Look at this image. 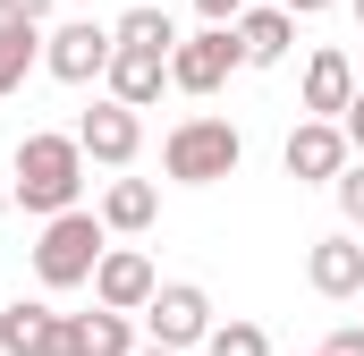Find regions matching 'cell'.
Listing matches in <instances>:
<instances>
[{
    "label": "cell",
    "instance_id": "cell-1",
    "mask_svg": "<svg viewBox=\"0 0 364 356\" xmlns=\"http://www.w3.org/2000/svg\"><path fill=\"white\" fill-rule=\"evenodd\" d=\"M9 170H17V178H9V195H17L26 212L51 221V212H68V204L85 195V145H77V136H26Z\"/></svg>",
    "mask_w": 364,
    "mask_h": 356
},
{
    "label": "cell",
    "instance_id": "cell-15",
    "mask_svg": "<svg viewBox=\"0 0 364 356\" xmlns=\"http://www.w3.org/2000/svg\"><path fill=\"white\" fill-rule=\"evenodd\" d=\"M34 60H43V26H34V17H0V93L26 85Z\"/></svg>",
    "mask_w": 364,
    "mask_h": 356
},
{
    "label": "cell",
    "instance_id": "cell-13",
    "mask_svg": "<svg viewBox=\"0 0 364 356\" xmlns=\"http://www.w3.org/2000/svg\"><path fill=\"white\" fill-rule=\"evenodd\" d=\"M305 280H314L322 297H356L364 288V246L356 238H322V246L305 255Z\"/></svg>",
    "mask_w": 364,
    "mask_h": 356
},
{
    "label": "cell",
    "instance_id": "cell-28",
    "mask_svg": "<svg viewBox=\"0 0 364 356\" xmlns=\"http://www.w3.org/2000/svg\"><path fill=\"white\" fill-rule=\"evenodd\" d=\"M0 212H9V187H0Z\"/></svg>",
    "mask_w": 364,
    "mask_h": 356
},
{
    "label": "cell",
    "instance_id": "cell-8",
    "mask_svg": "<svg viewBox=\"0 0 364 356\" xmlns=\"http://www.w3.org/2000/svg\"><path fill=\"white\" fill-rule=\"evenodd\" d=\"M348 153H356V145H348V127H339V119H305V127L288 136V153H279V162H288V178L322 187V178L348 170Z\"/></svg>",
    "mask_w": 364,
    "mask_h": 356
},
{
    "label": "cell",
    "instance_id": "cell-31",
    "mask_svg": "<svg viewBox=\"0 0 364 356\" xmlns=\"http://www.w3.org/2000/svg\"><path fill=\"white\" fill-rule=\"evenodd\" d=\"M356 297H364V288H356Z\"/></svg>",
    "mask_w": 364,
    "mask_h": 356
},
{
    "label": "cell",
    "instance_id": "cell-30",
    "mask_svg": "<svg viewBox=\"0 0 364 356\" xmlns=\"http://www.w3.org/2000/svg\"><path fill=\"white\" fill-rule=\"evenodd\" d=\"M314 356H331V348H314Z\"/></svg>",
    "mask_w": 364,
    "mask_h": 356
},
{
    "label": "cell",
    "instance_id": "cell-25",
    "mask_svg": "<svg viewBox=\"0 0 364 356\" xmlns=\"http://www.w3.org/2000/svg\"><path fill=\"white\" fill-rule=\"evenodd\" d=\"M0 17H34V26H43V17H51V0H0Z\"/></svg>",
    "mask_w": 364,
    "mask_h": 356
},
{
    "label": "cell",
    "instance_id": "cell-11",
    "mask_svg": "<svg viewBox=\"0 0 364 356\" xmlns=\"http://www.w3.org/2000/svg\"><path fill=\"white\" fill-rule=\"evenodd\" d=\"M348 102H356V68H348V51L322 43V51L305 60V110H314V119H339Z\"/></svg>",
    "mask_w": 364,
    "mask_h": 356
},
{
    "label": "cell",
    "instance_id": "cell-6",
    "mask_svg": "<svg viewBox=\"0 0 364 356\" xmlns=\"http://www.w3.org/2000/svg\"><path fill=\"white\" fill-rule=\"evenodd\" d=\"M144 331H153L161 348H203V331H212V297H203L195 280L153 288V305H144Z\"/></svg>",
    "mask_w": 364,
    "mask_h": 356
},
{
    "label": "cell",
    "instance_id": "cell-17",
    "mask_svg": "<svg viewBox=\"0 0 364 356\" xmlns=\"http://www.w3.org/2000/svg\"><path fill=\"white\" fill-rule=\"evenodd\" d=\"M110 34H119V43H136V51H178V26H170V9H127Z\"/></svg>",
    "mask_w": 364,
    "mask_h": 356
},
{
    "label": "cell",
    "instance_id": "cell-14",
    "mask_svg": "<svg viewBox=\"0 0 364 356\" xmlns=\"http://www.w3.org/2000/svg\"><path fill=\"white\" fill-rule=\"evenodd\" d=\"M153 212H161V195H153V178H110V195H102V229H153Z\"/></svg>",
    "mask_w": 364,
    "mask_h": 356
},
{
    "label": "cell",
    "instance_id": "cell-24",
    "mask_svg": "<svg viewBox=\"0 0 364 356\" xmlns=\"http://www.w3.org/2000/svg\"><path fill=\"white\" fill-rule=\"evenodd\" d=\"M339 127H348V145H356V153H364V93H356V102H348V110H339Z\"/></svg>",
    "mask_w": 364,
    "mask_h": 356
},
{
    "label": "cell",
    "instance_id": "cell-19",
    "mask_svg": "<svg viewBox=\"0 0 364 356\" xmlns=\"http://www.w3.org/2000/svg\"><path fill=\"white\" fill-rule=\"evenodd\" d=\"M203 356H272V340H263V323H212Z\"/></svg>",
    "mask_w": 364,
    "mask_h": 356
},
{
    "label": "cell",
    "instance_id": "cell-29",
    "mask_svg": "<svg viewBox=\"0 0 364 356\" xmlns=\"http://www.w3.org/2000/svg\"><path fill=\"white\" fill-rule=\"evenodd\" d=\"M356 17H364V0H356Z\"/></svg>",
    "mask_w": 364,
    "mask_h": 356
},
{
    "label": "cell",
    "instance_id": "cell-20",
    "mask_svg": "<svg viewBox=\"0 0 364 356\" xmlns=\"http://www.w3.org/2000/svg\"><path fill=\"white\" fill-rule=\"evenodd\" d=\"M43 356H85V314H51V340Z\"/></svg>",
    "mask_w": 364,
    "mask_h": 356
},
{
    "label": "cell",
    "instance_id": "cell-3",
    "mask_svg": "<svg viewBox=\"0 0 364 356\" xmlns=\"http://www.w3.org/2000/svg\"><path fill=\"white\" fill-rule=\"evenodd\" d=\"M102 212H51L43 221V246H34V271H43V288H85L93 280V263H102Z\"/></svg>",
    "mask_w": 364,
    "mask_h": 356
},
{
    "label": "cell",
    "instance_id": "cell-10",
    "mask_svg": "<svg viewBox=\"0 0 364 356\" xmlns=\"http://www.w3.org/2000/svg\"><path fill=\"white\" fill-rule=\"evenodd\" d=\"M102 77H110L119 102H136V110H144V102H161V85H170V51H136V43H119Z\"/></svg>",
    "mask_w": 364,
    "mask_h": 356
},
{
    "label": "cell",
    "instance_id": "cell-21",
    "mask_svg": "<svg viewBox=\"0 0 364 356\" xmlns=\"http://www.w3.org/2000/svg\"><path fill=\"white\" fill-rule=\"evenodd\" d=\"M331 187H339V212H348V221L364 229V162H348V170L331 178Z\"/></svg>",
    "mask_w": 364,
    "mask_h": 356
},
{
    "label": "cell",
    "instance_id": "cell-2",
    "mask_svg": "<svg viewBox=\"0 0 364 356\" xmlns=\"http://www.w3.org/2000/svg\"><path fill=\"white\" fill-rule=\"evenodd\" d=\"M237 162H246V136H237L229 119H178V127L161 136V170L178 178V187L237 178Z\"/></svg>",
    "mask_w": 364,
    "mask_h": 356
},
{
    "label": "cell",
    "instance_id": "cell-12",
    "mask_svg": "<svg viewBox=\"0 0 364 356\" xmlns=\"http://www.w3.org/2000/svg\"><path fill=\"white\" fill-rule=\"evenodd\" d=\"M288 43H296V17H288L279 0L237 17V51H246V68H279V60H288Z\"/></svg>",
    "mask_w": 364,
    "mask_h": 356
},
{
    "label": "cell",
    "instance_id": "cell-22",
    "mask_svg": "<svg viewBox=\"0 0 364 356\" xmlns=\"http://www.w3.org/2000/svg\"><path fill=\"white\" fill-rule=\"evenodd\" d=\"M322 348H331V356H364V323H339V331H331Z\"/></svg>",
    "mask_w": 364,
    "mask_h": 356
},
{
    "label": "cell",
    "instance_id": "cell-5",
    "mask_svg": "<svg viewBox=\"0 0 364 356\" xmlns=\"http://www.w3.org/2000/svg\"><path fill=\"white\" fill-rule=\"evenodd\" d=\"M229 68H246L237 26H203V34H186L178 51H170V85H178V93H220Z\"/></svg>",
    "mask_w": 364,
    "mask_h": 356
},
{
    "label": "cell",
    "instance_id": "cell-26",
    "mask_svg": "<svg viewBox=\"0 0 364 356\" xmlns=\"http://www.w3.org/2000/svg\"><path fill=\"white\" fill-rule=\"evenodd\" d=\"M279 9H288V17H314V9H331V0H279Z\"/></svg>",
    "mask_w": 364,
    "mask_h": 356
},
{
    "label": "cell",
    "instance_id": "cell-16",
    "mask_svg": "<svg viewBox=\"0 0 364 356\" xmlns=\"http://www.w3.org/2000/svg\"><path fill=\"white\" fill-rule=\"evenodd\" d=\"M43 340H51V305H26V297H17V305L0 314V348L9 356H43Z\"/></svg>",
    "mask_w": 364,
    "mask_h": 356
},
{
    "label": "cell",
    "instance_id": "cell-9",
    "mask_svg": "<svg viewBox=\"0 0 364 356\" xmlns=\"http://www.w3.org/2000/svg\"><path fill=\"white\" fill-rule=\"evenodd\" d=\"M153 288H161V280H153V263H144L136 246H102V263H93V297H102V305L144 314V305H153Z\"/></svg>",
    "mask_w": 364,
    "mask_h": 356
},
{
    "label": "cell",
    "instance_id": "cell-7",
    "mask_svg": "<svg viewBox=\"0 0 364 356\" xmlns=\"http://www.w3.org/2000/svg\"><path fill=\"white\" fill-rule=\"evenodd\" d=\"M77 145H85V162H110V170H127L136 162V145H144V119H136V102H93L85 119H77Z\"/></svg>",
    "mask_w": 364,
    "mask_h": 356
},
{
    "label": "cell",
    "instance_id": "cell-18",
    "mask_svg": "<svg viewBox=\"0 0 364 356\" xmlns=\"http://www.w3.org/2000/svg\"><path fill=\"white\" fill-rule=\"evenodd\" d=\"M85 356H136V323H127L119 305L85 314Z\"/></svg>",
    "mask_w": 364,
    "mask_h": 356
},
{
    "label": "cell",
    "instance_id": "cell-27",
    "mask_svg": "<svg viewBox=\"0 0 364 356\" xmlns=\"http://www.w3.org/2000/svg\"><path fill=\"white\" fill-rule=\"evenodd\" d=\"M136 356H178V348H161V340H153V348H136Z\"/></svg>",
    "mask_w": 364,
    "mask_h": 356
},
{
    "label": "cell",
    "instance_id": "cell-4",
    "mask_svg": "<svg viewBox=\"0 0 364 356\" xmlns=\"http://www.w3.org/2000/svg\"><path fill=\"white\" fill-rule=\"evenodd\" d=\"M110 51H119V34L93 26V17H68V26L43 34V68H51L60 85H93V77L110 68Z\"/></svg>",
    "mask_w": 364,
    "mask_h": 356
},
{
    "label": "cell",
    "instance_id": "cell-23",
    "mask_svg": "<svg viewBox=\"0 0 364 356\" xmlns=\"http://www.w3.org/2000/svg\"><path fill=\"white\" fill-rule=\"evenodd\" d=\"M195 9H203V26H237L246 17V0H195Z\"/></svg>",
    "mask_w": 364,
    "mask_h": 356
}]
</instances>
